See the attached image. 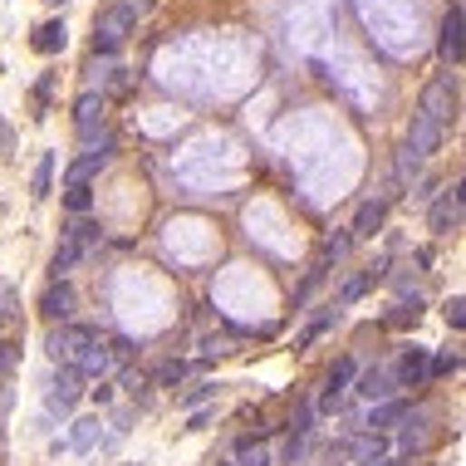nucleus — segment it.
<instances>
[{"label": "nucleus", "instance_id": "nucleus-1", "mask_svg": "<svg viewBox=\"0 0 466 466\" xmlns=\"http://www.w3.org/2000/svg\"><path fill=\"white\" fill-rule=\"evenodd\" d=\"M99 241H103V226L89 221V217H74L64 226V236H59V246H54L50 275H54V280H69V270H74L79 260H89L93 250H99Z\"/></svg>", "mask_w": 466, "mask_h": 466}, {"label": "nucleus", "instance_id": "nucleus-2", "mask_svg": "<svg viewBox=\"0 0 466 466\" xmlns=\"http://www.w3.org/2000/svg\"><path fill=\"white\" fill-rule=\"evenodd\" d=\"M109 158H113V133H109V128H99V138H83V152L69 162L64 187H89L93 177L109 167Z\"/></svg>", "mask_w": 466, "mask_h": 466}, {"label": "nucleus", "instance_id": "nucleus-3", "mask_svg": "<svg viewBox=\"0 0 466 466\" xmlns=\"http://www.w3.org/2000/svg\"><path fill=\"white\" fill-rule=\"evenodd\" d=\"M133 25H138V15L123 5V0H118V5H109L99 20H93V54H113L118 44L133 34Z\"/></svg>", "mask_w": 466, "mask_h": 466}, {"label": "nucleus", "instance_id": "nucleus-4", "mask_svg": "<svg viewBox=\"0 0 466 466\" xmlns=\"http://www.w3.org/2000/svg\"><path fill=\"white\" fill-rule=\"evenodd\" d=\"M93 339H99V334H93L89 325H74V319H69V325H54V329H50L44 349H50V358H54L59 368H69V364H74V358H79L83 349H89Z\"/></svg>", "mask_w": 466, "mask_h": 466}, {"label": "nucleus", "instance_id": "nucleus-5", "mask_svg": "<svg viewBox=\"0 0 466 466\" xmlns=\"http://www.w3.org/2000/svg\"><path fill=\"white\" fill-rule=\"evenodd\" d=\"M417 113L447 128V118L457 113V83H451V74H442V79L427 83V89H422V109H417Z\"/></svg>", "mask_w": 466, "mask_h": 466}, {"label": "nucleus", "instance_id": "nucleus-6", "mask_svg": "<svg viewBox=\"0 0 466 466\" xmlns=\"http://www.w3.org/2000/svg\"><path fill=\"white\" fill-rule=\"evenodd\" d=\"M427 226H432V236H451L461 226V182H451L447 192L432 201V211H427Z\"/></svg>", "mask_w": 466, "mask_h": 466}, {"label": "nucleus", "instance_id": "nucleus-7", "mask_svg": "<svg viewBox=\"0 0 466 466\" xmlns=\"http://www.w3.org/2000/svg\"><path fill=\"white\" fill-rule=\"evenodd\" d=\"M74 309H79V295H74V285H69V280H54L50 290L40 295V315L50 319V325H69Z\"/></svg>", "mask_w": 466, "mask_h": 466}, {"label": "nucleus", "instance_id": "nucleus-8", "mask_svg": "<svg viewBox=\"0 0 466 466\" xmlns=\"http://www.w3.org/2000/svg\"><path fill=\"white\" fill-rule=\"evenodd\" d=\"M437 54L447 59L451 69H457V59H461V0H451V5L442 10V30H437Z\"/></svg>", "mask_w": 466, "mask_h": 466}, {"label": "nucleus", "instance_id": "nucleus-9", "mask_svg": "<svg viewBox=\"0 0 466 466\" xmlns=\"http://www.w3.org/2000/svg\"><path fill=\"white\" fill-rule=\"evenodd\" d=\"M427 354H432V349H417V344H413V349H403L398 368H393V383H398V388H422L427 383Z\"/></svg>", "mask_w": 466, "mask_h": 466}, {"label": "nucleus", "instance_id": "nucleus-10", "mask_svg": "<svg viewBox=\"0 0 466 466\" xmlns=\"http://www.w3.org/2000/svg\"><path fill=\"white\" fill-rule=\"evenodd\" d=\"M74 128H79V138H93V133L103 128V93H99V89L79 93V103H74Z\"/></svg>", "mask_w": 466, "mask_h": 466}, {"label": "nucleus", "instance_id": "nucleus-11", "mask_svg": "<svg viewBox=\"0 0 466 466\" xmlns=\"http://www.w3.org/2000/svg\"><path fill=\"white\" fill-rule=\"evenodd\" d=\"M388 201H393V197H374V201H364V207H358V217H354V226H349L358 241H368V236L383 231V221H388Z\"/></svg>", "mask_w": 466, "mask_h": 466}, {"label": "nucleus", "instance_id": "nucleus-12", "mask_svg": "<svg viewBox=\"0 0 466 466\" xmlns=\"http://www.w3.org/2000/svg\"><path fill=\"white\" fill-rule=\"evenodd\" d=\"M354 383H358V398H364V403H388L393 393H398V383H393L388 368H368V374H354Z\"/></svg>", "mask_w": 466, "mask_h": 466}, {"label": "nucleus", "instance_id": "nucleus-13", "mask_svg": "<svg viewBox=\"0 0 466 466\" xmlns=\"http://www.w3.org/2000/svg\"><path fill=\"white\" fill-rule=\"evenodd\" d=\"M79 383H83V378L74 374V368H59V383L50 388V398H44V403H50V413L64 417L69 408H74V403H79V393H83Z\"/></svg>", "mask_w": 466, "mask_h": 466}, {"label": "nucleus", "instance_id": "nucleus-14", "mask_svg": "<svg viewBox=\"0 0 466 466\" xmlns=\"http://www.w3.org/2000/svg\"><path fill=\"white\" fill-rule=\"evenodd\" d=\"M408 148L417 152V158L437 152V148H442V123H432V118L417 113V118H413V133H408Z\"/></svg>", "mask_w": 466, "mask_h": 466}, {"label": "nucleus", "instance_id": "nucleus-15", "mask_svg": "<svg viewBox=\"0 0 466 466\" xmlns=\"http://www.w3.org/2000/svg\"><path fill=\"white\" fill-rule=\"evenodd\" d=\"M34 50H40V54H59V50H64V44H69V30H64V20H44V25L40 30H34Z\"/></svg>", "mask_w": 466, "mask_h": 466}, {"label": "nucleus", "instance_id": "nucleus-16", "mask_svg": "<svg viewBox=\"0 0 466 466\" xmlns=\"http://www.w3.org/2000/svg\"><path fill=\"white\" fill-rule=\"evenodd\" d=\"M408 417V403L403 398H393V403H378L374 413H368V432H388L393 422H403Z\"/></svg>", "mask_w": 466, "mask_h": 466}, {"label": "nucleus", "instance_id": "nucleus-17", "mask_svg": "<svg viewBox=\"0 0 466 466\" xmlns=\"http://www.w3.org/2000/svg\"><path fill=\"white\" fill-rule=\"evenodd\" d=\"M461 374V354L457 349H442V354H427V383H442V378H457Z\"/></svg>", "mask_w": 466, "mask_h": 466}, {"label": "nucleus", "instance_id": "nucleus-18", "mask_svg": "<svg viewBox=\"0 0 466 466\" xmlns=\"http://www.w3.org/2000/svg\"><path fill=\"white\" fill-rule=\"evenodd\" d=\"M103 437V422L99 417H83V422H74V437H69V447L74 451H93V442Z\"/></svg>", "mask_w": 466, "mask_h": 466}, {"label": "nucleus", "instance_id": "nucleus-19", "mask_svg": "<svg viewBox=\"0 0 466 466\" xmlns=\"http://www.w3.org/2000/svg\"><path fill=\"white\" fill-rule=\"evenodd\" d=\"M417 319H422V300H413V305H408V300H398V305L388 309L383 325H388V329H408V325H417Z\"/></svg>", "mask_w": 466, "mask_h": 466}, {"label": "nucleus", "instance_id": "nucleus-20", "mask_svg": "<svg viewBox=\"0 0 466 466\" xmlns=\"http://www.w3.org/2000/svg\"><path fill=\"white\" fill-rule=\"evenodd\" d=\"M50 187H54V152H44V158L34 162V177H30V192H34V197H50Z\"/></svg>", "mask_w": 466, "mask_h": 466}, {"label": "nucleus", "instance_id": "nucleus-21", "mask_svg": "<svg viewBox=\"0 0 466 466\" xmlns=\"http://www.w3.org/2000/svg\"><path fill=\"white\" fill-rule=\"evenodd\" d=\"M148 378H152L158 388H177V383L187 378V364H182V358H167V364L158 368V374H148Z\"/></svg>", "mask_w": 466, "mask_h": 466}, {"label": "nucleus", "instance_id": "nucleus-22", "mask_svg": "<svg viewBox=\"0 0 466 466\" xmlns=\"http://www.w3.org/2000/svg\"><path fill=\"white\" fill-rule=\"evenodd\" d=\"M64 207H69V217H89V211H93V192H89V187H64Z\"/></svg>", "mask_w": 466, "mask_h": 466}, {"label": "nucleus", "instance_id": "nucleus-23", "mask_svg": "<svg viewBox=\"0 0 466 466\" xmlns=\"http://www.w3.org/2000/svg\"><path fill=\"white\" fill-rule=\"evenodd\" d=\"M349 246H354V231L325 236V266H329V260H344V256H349Z\"/></svg>", "mask_w": 466, "mask_h": 466}, {"label": "nucleus", "instance_id": "nucleus-24", "mask_svg": "<svg viewBox=\"0 0 466 466\" xmlns=\"http://www.w3.org/2000/svg\"><path fill=\"white\" fill-rule=\"evenodd\" d=\"M236 451H241V466H270V451L256 447V437H241V442H236Z\"/></svg>", "mask_w": 466, "mask_h": 466}, {"label": "nucleus", "instance_id": "nucleus-25", "mask_svg": "<svg viewBox=\"0 0 466 466\" xmlns=\"http://www.w3.org/2000/svg\"><path fill=\"white\" fill-rule=\"evenodd\" d=\"M20 315V290L10 280H0V319H15Z\"/></svg>", "mask_w": 466, "mask_h": 466}, {"label": "nucleus", "instance_id": "nucleus-26", "mask_svg": "<svg viewBox=\"0 0 466 466\" xmlns=\"http://www.w3.org/2000/svg\"><path fill=\"white\" fill-rule=\"evenodd\" d=\"M442 315H447V325L457 329V334L466 329V300H461V295H451V300L442 305Z\"/></svg>", "mask_w": 466, "mask_h": 466}, {"label": "nucleus", "instance_id": "nucleus-27", "mask_svg": "<svg viewBox=\"0 0 466 466\" xmlns=\"http://www.w3.org/2000/svg\"><path fill=\"white\" fill-rule=\"evenodd\" d=\"M50 93H54V74H40V83H34V118H44V109H50Z\"/></svg>", "mask_w": 466, "mask_h": 466}, {"label": "nucleus", "instance_id": "nucleus-28", "mask_svg": "<svg viewBox=\"0 0 466 466\" xmlns=\"http://www.w3.org/2000/svg\"><path fill=\"white\" fill-rule=\"evenodd\" d=\"M118 383H123L128 393H133V398H142V393H148V388H152V378H148V374H142V368H128V374H123V378H118Z\"/></svg>", "mask_w": 466, "mask_h": 466}, {"label": "nucleus", "instance_id": "nucleus-29", "mask_svg": "<svg viewBox=\"0 0 466 466\" xmlns=\"http://www.w3.org/2000/svg\"><path fill=\"white\" fill-rule=\"evenodd\" d=\"M417 167H422V158H417L413 148L398 152V182H408V177H417Z\"/></svg>", "mask_w": 466, "mask_h": 466}, {"label": "nucleus", "instance_id": "nucleus-30", "mask_svg": "<svg viewBox=\"0 0 466 466\" xmlns=\"http://www.w3.org/2000/svg\"><path fill=\"white\" fill-rule=\"evenodd\" d=\"M15 358H20V344H15V339H0V378L15 368Z\"/></svg>", "mask_w": 466, "mask_h": 466}, {"label": "nucleus", "instance_id": "nucleus-31", "mask_svg": "<svg viewBox=\"0 0 466 466\" xmlns=\"http://www.w3.org/2000/svg\"><path fill=\"white\" fill-rule=\"evenodd\" d=\"M207 398H217V383H197L192 393H182V408H197V403H207Z\"/></svg>", "mask_w": 466, "mask_h": 466}, {"label": "nucleus", "instance_id": "nucleus-32", "mask_svg": "<svg viewBox=\"0 0 466 466\" xmlns=\"http://www.w3.org/2000/svg\"><path fill=\"white\" fill-rule=\"evenodd\" d=\"M89 398L103 408V403H113V388H109V383H93V388H89Z\"/></svg>", "mask_w": 466, "mask_h": 466}, {"label": "nucleus", "instance_id": "nucleus-33", "mask_svg": "<svg viewBox=\"0 0 466 466\" xmlns=\"http://www.w3.org/2000/svg\"><path fill=\"white\" fill-rule=\"evenodd\" d=\"M10 148H15V138H10V123L0 118V158H10Z\"/></svg>", "mask_w": 466, "mask_h": 466}, {"label": "nucleus", "instance_id": "nucleus-34", "mask_svg": "<svg viewBox=\"0 0 466 466\" xmlns=\"http://www.w3.org/2000/svg\"><path fill=\"white\" fill-rule=\"evenodd\" d=\"M364 466H398V461H388V457H374V461H364Z\"/></svg>", "mask_w": 466, "mask_h": 466}, {"label": "nucleus", "instance_id": "nucleus-35", "mask_svg": "<svg viewBox=\"0 0 466 466\" xmlns=\"http://www.w3.org/2000/svg\"><path fill=\"white\" fill-rule=\"evenodd\" d=\"M50 5H64V0H50Z\"/></svg>", "mask_w": 466, "mask_h": 466}, {"label": "nucleus", "instance_id": "nucleus-36", "mask_svg": "<svg viewBox=\"0 0 466 466\" xmlns=\"http://www.w3.org/2000/svg\"><path fill=\"white\" fill-rule=\"evenodd\" d=\"M123 466H138V461H123Z\"/></svg>", "mask_w": 466, "mask_h": 466}, {"label": "nucleus", "instance_id": "nucleus-37", "mask_svg": "<svg viewBox=\"0 0 466 466\" xmlns=\"http://www.w3.org/2000/svg\"><path fill=\"white\" fill-rule=\"evenodd\" d=\"M221 466H231V461H221Z\"/></svg>", "mask_w": 466, "mask_h": 466}, {"label": "nucleus", "instance_id": "nucleus-38", "mask_svg": "<svg viewBox=\"0 0 466 466\" xmlns=\"http://www.w3.org/2000/svg\"><path fill=\"white\" fill-rule=\"evenodd\" d=\"M427 466H432V461H427Z\"/></svg>", "mask_w": 466, "mask_h": 466}]
</instances>
